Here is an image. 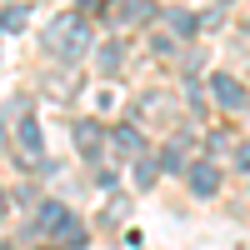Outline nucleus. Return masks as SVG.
Wrapping results in <instances>:
<instances>
[{"mask_svg":"<svg viewBox=\"0 0 250 250\" xmlns=\"http://www.w3.org/2000/svg\"><path fill=\"white\" fill-rule=\"evenodd\" d=\"M40 45H45L55 60H80L90 50V20L80 15V10H65V15H55L45 35H40Z\"/></svg>","mask_w":250,"mask_h":250,"instance_id":"obj_1","label":"nucleus"},{"mask_svg":"<svg viewBox=\"0 0 250 250\" xmlns=\"http://www.w3.org/2000/svg\"><path fill=\"white\" fill-rule=\"evenodd\" d=\"M210 95L220 100L225 110H240L245 105V85H240L235 75H210Z\"/></svg>","mask_w":250,"mask_h":250,"instance_id":"obj_2","label":"nucleus"},{"mask_svg":"<svg viewBox=\"0 0 250 250\" xmlns=\"http://www.w3.org/2000/svg\"><path fill=\"white\" fill-rule=\"evenodd\" d=\"M15 145H20V160L35 165V160H40V125H35V120H20V125H15ZM40 165H45V160H40Z\"/></svg>","mask_w":250,"mask_h":250,"instance_id":"obj_3","label":"nucleus"},{"mask_svg":"<svg viewBox=\"0 0 250 250\" xmlns=\"http://www.w3.org/2000/svg\"><path fill=\"white\" fill-rule=\"evenodd\" d=\"M65 220H70V210H65L60 200H40V210H35V225H40V235H50V240H55V230H60Z\"/></svg>","mask_w":250,"mask_h":250,"instance_id":"obj_4","label":"nucleus"},{"mask_svg":"<svg viewBox=\"0 0 250 250\" xmlns=\"http://www.w3.org/2000/svg\"><path fill=\"white\" fill-rule=\"evenodd\" d=\"M190 190H195V195H215V190H220V170H215L210 160H195V165H190Z\"/></svg>","mask_w":250,"mask_h":250,"instance_id":"obj_5","label":"nucleus"},{"mask_svg":"<svg viewBox=\"0 0 250 250\" xmlns=\"http://www.w3.org/2000/svg\"><path fill=\"white\" fill-rule=\"evenodd\" d=\"M100 140H105V130H100L95 120H80V125H75V150L95 155V150H100Z\"/></svg>","mask_w":250,"mask_h":250,"instance_id":"obj_6","label":"nucleus"},{"mask_svg":"<svg viewBox=\"0 0 250 250\" xmlns=\"http://www.w3.org/2000/svg\"><path fill=\"white\" fill-rule=\"evenodd\" d=\"M110 145H115V150L120 155H140V130H135V125H115V130H110Z\"/></svg>","mask_w":250,"mask_h":250,"instance_id":"obj_7","label":"nucleus"},{"mask_svg":"<svg viewBox=\"0 0 250 250\" xmlns=\"http://www.w3.org/2000/svg\"><path fill=\"white\" fill-rule=\"evenodd\" d=\"M185 145H190V130H180L170 145L160 150V170H180V155H185Z\"/></svg>","mask_w":250,"mask_h":250,"instance_id":"obj_8","label":"nucleus"},{"mask_svg":"<svg viewBox=\"0 0 250 250\" xmlns=\"http://www.w3.org/2000/svg\"><path fill=\"white\" fill-rule=\"evenodd\" d=\"M155 15V5H150V0H130V5H125L115 20H120V25H140V20H150Z\"/></svg>","mask_w":250,"mask_h":250,"instance_id":"obj_9","label":"nucleus"},{"mask_svg":"<svg viewBox=\"0 0 250 250\" xmlns=\"http://www.w3.org/2000/svg\"><path fill=\"white\" fill-rule=\"evenodd\" d=\"M55 240H60V245H85V225H80V215H70L65 225H60Z\"/></svg>","mask_w":250,"mask_h":250,"instance_id":"obj_10","label":"nucleus"},{"mask_svg":"<svg viewBox=\"0 0 250 250\" xmlns=\"http://www.w3.org/2000/svg\"><path fill=\"white\" fill-rule=\"evenodd\" d=\"M120 60H125V45H120V40H110V45H100V70H105V75H110V70L120 65Z\"/></svg>","mask_w":250,"mask_h":250,"instance_id":"obj_11","label":"nucleus"},{"mask_svg":"<svg viewBox=\"0 0 250 250\" xmlns=\"http://www.w3.org/2000/svg\"><path fill=\"white\" fill-rule=\"evenodd\" d=\"M25 15H30L25 5H10L5 15H0V30H20V25H25Z\"/></svg>","mask_w":250,"mask_h":250,"instance_id":"obj_12","label":"nucleus"},{"mask_svg":"<svg viewBox=\"0 0 250 250\" xmlns=\"http://www.w3.org/2000/svg\"><path fill=\"white\" fill-rule=\"evenodd\" d=\"M165 20H170L175 30H185V35H190V30H200V20H195V15H185V10H170Z\"/></svg>","mask_w":250,"mask_h":250,"instance_id":"obj_13","label":"nucleus"},{"mask_svg":"<svg viewBox=\"0 0 250 250\" xmlns=\"http://www.w3.org/2000/svg\"><path fill=\"white\" fill-rule=\"evenodd\" d=\"M155 165H160V160H140V165H135V185H140V190L155 180Z\"/></svg>","mask_w":250,"mask_h":250,"instance_id":"obj_14","label":"nucleus"},{"mask_svg":"<svg viewBox=\"0 0 250 250\" xmlns=\"http://www.w3.org/2000/svg\"><path fill=\"white\" fill-rule=\"evenodd\" d=\"M235 165L250 175V140H240V145H235Z\"/></svg>","mask_w":250,"mask_h":250,"instance_id":"obj_15","label":"nucleus"},{"mask_svg":"<svg viewBox=\"0 0 250 250\" xmlns=\"http://www.w3.org/2000/svg\"><path fill=\"white\" fill-rule=\"evenodd\" d=\"M5 210H10V195H5V190H0V220H5Z\"/></svg>","mask_w":250,"mask_h":250,"instance_id":"obj_16","label":"nucleus"},{"mask_svg":"<svg viewBox=\"0 0 250 250\" xmlns=\"http://www.w3.org/2000/svg\"><path fill=\"white\" fill-rule=\"evenodd\" d=\"M35 250H55V245H35Z\"/></svg>","mask_w":250,"mask_h":250,"instance_id":"obj_17","label":"nucleus"}]
</instances>
